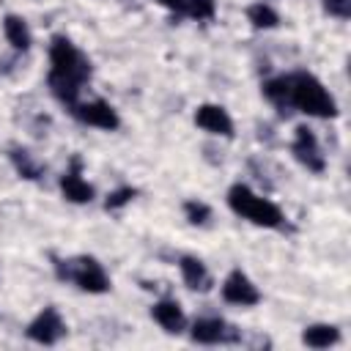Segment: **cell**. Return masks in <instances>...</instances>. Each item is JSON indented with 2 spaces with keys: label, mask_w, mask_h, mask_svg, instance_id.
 Instances as JSON below:
<instances>
[{
  "label": "cell",
  "mask_w": 351,
  "mask_h": 351,
  "mask_svg": "<svg viewBox=\"0 0 351 351\" xmlns=\"http://www.w3.org/2000/svg\"><path fill=\"white\" fill-rule=\"evenodd\" d=\"M228 206L236 217L258 225V228H269V230H280L285 228V214L277 203H271L269 197H261L255 195L247 184H233L228 189Z\"/></svg>",
  "instance_id": "cell-2"
},
{
  "label": "cell",
  "mask_w": 351,
  "mask_h": 351,
  "mask_svg": "<svg viewBox=\"0 0 351 351\" xmlns=\"http://www.w3.org/2000/svg\"><path fill=\"white\" fill-rule=\"evenodd\" d=\"M184 217L192 222V225H206L211 219V206L203 203V200H186L184 203Z\"/></svg>",
  "instance_id": "cell-20"
},
{
  "label": "cell",
  "mask_w": 351,
  "mask_h": 351,
  "mask_svg": "<svg viewBox=\"0 0 351 351\" xmlns=\"http://www.w3.org/2000/svg\"><path fill=\"white\" fill-rule=\"evenodd\" d=\"M195 123L208 132V134H217V137H233V118L228 115L225 107L219 104H200L195 110Z\"/></svg>",
  "instance_id": "cell-9"
},
{
  "label": "cell",
  "mask_w": 351,
  "mask_h": 351,
  "mask_svg": "<svg viewBox=\"0 0 351 351\" xmlns=\"http://www.w3.org/2000/svg\"><path fill=\"white\" fill-rule=\"evenodd\" d=\"M151 315H154V321L167 335H181L186 329V315H184V310H181V304L176 299H159V302H154Z\"/></svg>",
  "instance_id": "cell-12"
},
{
  "label": "cell",
  "mask_w": 351,
  "mask_h": 351,
  "mask_svg": "<svg viewBox=\"0 0 351 351\" xmlns=\"http://www.w3.org/2000/svg\"><path fill=\"white\" fill-rule=\"evenodd\" d=\"M167 11H173L176 16H181V14H186V0H159Z\"/></svg>",
  "instance_id": "cell-23"
},
{
  "label": "cell",
  "mask_w": 351,
  "mask_h": 351,
  "mask_svg": "<svg viewBox=\"0 0 351 351\" xmlns=\"http://www.w3.org/2000/svg\"><path fill=\"white\" fill-rule=\"evenodd\" d=\"M90 80V60L66 36H52L49 44V90L69 110L80 101L82 85Z\"/></svg>",
  "instance_id": "cell-1"
},
{
  "label": "cell",
  "mask_w": 351,
  "mask_h": 351,
  "mask_svg": "<svg viewBox=\"0 0 351 351\" xmlns=\"http://www.w3.org/2000/svg\"><path fill=\"white\" fill-rule=\"evenodd\" d=\"M186 14L192 19H214L217 16V0H186Z\"/></svg>",
  "instance_id": "cell-21"
},
{
  "label": "cell",
  "mask_w": 351,
  "mask_h": 351,
  "mask_svg": "<svg viewBox=\"0 0 351 351\" xmlns=\"http://www.w3.org/2000/svg\"><path fill=\"white\" fill-rule=\"evenodd\" d=\"M71 115L80 121V123H88V126H96V129H104V132H115L121 129V118L115 112V107L104 99H93V101H77L71 107Z\"/></svg>",
  "instance_id": "cell-6"
},
{
  "label": "cell",
  "mask_w": 351,
  "mask_h": 351,
  "mask_svg": "<svg viewBox=\"0 0 351 351\" xmlns=\"http://www.w3.org/2000/svg\"><path fill=\"white\" fill-rule=\"evenodd\" d=\"M291 154L293 159L307 167L310 173H324L326 170V159L321 154V145H318V137L310 126H296L293 129V143H291Z\"/></svg>",
  "instance_id": "cell-5"
},
{
  "label": "cell",
  "mask_w": 351,
  "mask_h": 351,
  "mask_svg": "<svg viewBox=\"0 0 351 351\" xmlns=\"http://www.w3.org/2000/svg\"><path fill=\"white\" fill-rule=\"evenodd\" d=\"M178 269H181V280H184L186 288L200 291V293L211 288V274H208V269H206V263H203L200 258H195V255H181V258H178Z\"/></svg>",
  "instance_id": "cell-13"
},
{
  "label": "cell",
  "mask_w": 351,
  "mask_h": 351,
  "mask_svg": "<svg viewBox=\"0 0 351 351\" xmlns=\"http://www.w3.org/2000/svg\"><path fill=\"white\" fill-rule=\"evenodd\" d=\"M302 343L310 348H329L340 343V329L335 324H310L302 332Z\"/></svg>",
  "instance_id": "cell-15"
},
{
  "label": "cell",
  "mask_w": 351,
  "mask_h": 351,
  "mask_svg": "<svg viewBox=\"0 0 351 351\" xmlns=\"http://www.w3.org/2000/svg\"><path fill=\"white\" fill-rule=\"evenodd\" d=\"M222 299L236 307H255L263 296L241 269H230V274L222 280Z\"/></svg>",
  "instance_id": "cell-8"
},
{
  "label": "cell",
  "mask_w": 351,
  "mask_h": 351,
  "mask_svg": "<svg viewBox=\"0 0 351 351\" xmlns=\"http://www.w3.org/2000/svg\"><path fill=\"white\" fill-rule=\"evenodd\" d=\"M58 277L74 282L80 291L85 293H107L110 291V277L104 271V266L90 258V255H80L71 261H58Z\"/></svg>",
  "instance_id": "cell-4"
},
{
  "label": "cell",
  "mask_w": 351,
  "mask_h": 351,
  "mask_svg": "<svg viewBox=\"0 0 351 351\" xmlns=\"http://www.w3.org/2000/svg\"><path fill=\"white\" fill-rule=\"evenodd\" d=\"M134 197H137V189H134V186H118V189H112V192L107 195L104 208H107V211H118V208L129 206Z\"/></svg>",
  "instance_id": "cell-19"
},
{
  "label": "cell",
  "mask_w": 351,
  "mask_h": 351,
  "mask_svg": "<svg viewBox=\"0 0 351 351\" xmlns=\"http://www.w3.org/2000/svg\"><path fill=\"white\" fill-rule=\"evenodd\" d=\"M291 85V107H296L304 115L313 118H335L337 115V101L332 93L324 88V82L310 74V71H293L288 74Z\"/></svg>",
  "instance_id": "cell-3"
},
{
  "label": "cell",
  "mask_w": 351,
  "mask_h": 351,
  "mask_svg": "<svg viewBox=\"0 0 351 351\" xmlns=\"http://www.w3.org/2000/svg\"><path fill=\"white\" fill-rule=\"evenodd\" d=\"M60 195H63L69 203H90L93 195H96V189L82 178V173H80V159H77V156L71 159V167L60 176Z\"/></svg>",
  "instance_id": "cell-10"
},
{
  "label": "cell",
  "mask_w": 351,
  "mask_h": 351,
  "mask_svg": "<svg viewBox=\"0 0 351 351\" xmlns=\"http://www.w3.org/2000/svg\"><path fill=\"white\" fill-rule=\"evenodd\" d=\"M247 22L255 27V30H271V27H277L280 25V14L269 5V3H252L250 8H247Z\"/></svg>",
  "instance_id": "cell-18"
},
{
  "label": "cell",
  "mask_w": 351,
  "mask_h": 351,
  "mask_svg": "<svg viewBox=\"0 0 351 351\" xmlns=\"http://www.w3.org/2000/svg\"><path fill=\"white\" fill-rule=\"evenodd\" d=\"M326 14L337 16V19H348L351 16V0H324Z\"/></svg>",
  "instance_id": "cell-22"
},
{
  "label": "cell",
  "mask_w": 351,
  "mask_h": 351,
  "mask_svg": "<svg viewBox=\"0 0 351 351\" xmlns=\"http://www.w3.org/2000/svg\"><path fill=\"white\" fill-rule=\"evenodd\" d=\"M3 33H5L8 44H11L16 52H27L30 44H33V36H30L27 22H25L22 16H16V14H5V19H3Z\"/></svg>",
  "instance_id": "cell-14"
},
{
  "label": "cell",
  "mask_w": 351,
  "mask_h": 351,
  "mask_svg": "<svg viewBox=\"0 0 351 351\" xmlns=\"http://www.w3.org/2000/svg\"><path fill=\"white\" fill-rule=\"evenodd\" d=\"M192 340L200 346H217V343H228L236 340V332L222 321V318H197L189 329Z\"/></svg>",
  "instance_id": "cell-11"
},
{
  "label": "cell",
  "mask_w": 351,
  "mask_h": 351,
  "mask_svg": "<svg viewBox=\"0 0 351 351\" xmlns=\"http://www.w3.org/2000/svg\"><path fill=\"white\" fill-rule=\"evenodd\" d=\"M25 335H27L33 343L55 346V343L66 335V321H63V315L58 313V307H44V310L27 324Z\"/></svg>",
  "instance_id": "cell-7"
},
{
  "label": "cell",
  "mask_w": 351,
  "mask_h": 351,
  "mask_svg": "<svg viewBox=\"0 0 351 351\" xmlns=\"http://www.w3.org/2000/svg\"><path fill=\"white\" fill-rule=\"evenodd\" d=\"M11 162H14V170H16L22 178H27V181L41 178V173H44V165H41L27 148H11Z\"/></svg>",
  "instance_id": "cell-17"
},
{
  "label": "cell",
  "mask_w": 351,
  "mask_h": 351,
  "mask_svg": "<svg viewBox=\"0 0 351 351\" xmlns=\"http://www.w3.org/2000/svg\"><path fill=\"white\" fill-rule=\"evenodd\" d=\"M263 96H266L280 112H285V110L291 107V85H288V74L266 80V82H263Z\"/></svg>",
  "instance_id": "cell-16"
}]
</instances>
